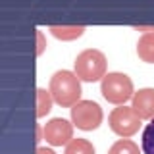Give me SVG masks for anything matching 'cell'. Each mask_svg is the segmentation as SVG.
<instances>
[{
  "label": "cell",
  "mask_w": 154,
  "mask_h": 154,
  "mask_svg": "<svg viewBox=\"0 0 154 154\" xmlns=\"http://www.w3.org/2000/svg\"><path fill=\"white\" fill-rule=\"evenodd\" d=\"M48 31L60 41H75L85 33L83 25H50Z\"/></svg>",
  "instance_id": "cell-9"
},
{
  "label": "cell",
  "mask_w": 154,
  "mask_h": 154,
  "mask_svg": "<svg viewBox=\"0 0 154 154\" xmlns=\"http://www.w3.org/2000/svg\"><path fill=\"white\" fill-rule=\"evenodd\" d=\"M137 56L146 64H154V33H144L137 42Z\"/></svg>",
  "instance_id": "cell-10"
},
{
  "label": "cell",
  "mask_w": 154,
  "mask_h": 154,
  "mask_svg": "<svg viewBox=\"0 0 154 154\" xmlns=\"http://www.w3.org/2000/svg\"><path fill=\"white\" fill-rule=\"evenodd\" d=\"M64 154H96L94 152V146L91 141H87V139H79V137H73L69 143L66 144V150Z\"/></svg>",
  "instance_id": "cell-11"
},
{
  "label": "cell",
  "mask_w": 154,
  "mask_h": 154,
  "mask_svg": "<svg viewBox=\"0 0 154 154\" xmlns=\"http://www.w3.org/2000/svg\"><path fill=\"white\" fill-rule=\"evenodd\" d=\"M141 146H143V154H154V118L143 129Z\"/></svg>",
  "instance_id": "cell-13"
},
{
  "label": "cell",
  "mask_w": 154,
  "mask_h": 154,
  "mask_svg": "<svg viewBox=\"0 0 154 154\" xmlns=\"http://www.w3.org/2000/svg\"><path fill=\"white\" fill-rule=\"evenodd\" d=\"M35 135H37V139H35V143L38 144V143H41L42 141V139H45V127H42V125H35Z\"/></svg>",
  "instance_id": "cell-15"
},
{
  "label": "cell",
  "mask_w": 154,
  "mask_h": 154,
  "mask_svg": "<svg viewBox=\"0 0 154 154\" xmlns=\"http://www.w3.org/2000/svg\"><path fill=\"white\" fill-rule=\"evenodd\" d=\"M69 110H71V122L81 131H94L102 125L104 112L100 104L94 100H79Z\"/></svg>",
  "instance_id": "cell-4"
},
{
  "label": "cell",
  "mask_w": 154,
  "mask_h": 154,
  "mask_svg": "<svg viewBox=\"0 0 154 154\" xmlns=\"http://www.w3.org/2000/svg\"><path fill=\"white\" fill-rule=\"evenodd\" d=\"M108 154H143L139 150V144H135L131 139H119L108 148Z\"/></svg>",
  "instance_id": "cell-12"
},
{
  "label": "cell",
  "mask_w": 154,
  "mask_h": 154,
  "mask_svg": "<svg viewBox=\"0 0 154 154\" xmlns=\"http://www.w3.org/2000/svg\"><path fill=\"white\" fill-rule=\"evenodd\" d=\"M35 37H37V56H42V52L46 50V38H45V33H42L41 29H37Z\"/></svg>",
  "instance_id": "cell-14"
},
{
  "label": "cell",
  "mask_w": 154,
  "mask_h": 154,
  "mask_svg": "<svg viewBox=\"0 0 154 154\" xmlns=\"http://www.w3.org/2000/svg\"><path fill=\"white\" fill-rule=\"evenodd\" d=\"M131 108L141 119H150L154 118V89L144 87V89L135 91L131 98Z\"/></svg>",
  "instance_id": "cell-7"
},
{
  "label": "cell",
  "mask_w": 154,
  "mask_h": 154,
  "mask_svg": "<svg viewBox=\"0 0 154 154\" xmlns=\"http://www.w3.org/2000/svg\"><path fill=\"white\" fill-rule=\"evenodd\" d=\"M35 154H56V152L52 150V148H48V146H37Z\"/></svg>",
  "instance_id": "cell-17"
},
{
  "label": "cell",
  "mask_w": 154,
  "mask_h": 154,
  "mask_svg": "<svg viewBox=\"0 0 154 154\" xmlns=\"http://www.w3.org/2000/svg\"><path fill=\"white\" fill-rule=\"evenodd\" d=\"M141 122L143 119L135 114V110L131 106H125V104L114 108L112 112H110V116H108L110 129L122 139L133 137V135L139 131V127H141Z\"/></svg>",
  "instance_id": "cell-5"
},
{
  "label": "cell",
  "mask_w": 154,
  "mask_h": 154,
  "mask_svg": "<svg viewBox=\"0 0 154 154\" xmlns=\"http://www.w3.org/2000/svg\"><path fill=\"white\" fill-rule=\"evenodd\" d=\"M135 31H143V33H154V25H135Z\"/></svg>",
  "instance_id": "cell-16"
},
{
  "label": "cell",
  "mask_w": 154,
  "mask_h": 154,
  "mask_svg": "<svg viewBox=\"0 0 154 154\" xmlns=\"http://www.w3.org/2000/svg\"><path fill=\"white\" fill-rule=\"evenodd\" d=\"M50 89L54 102L62 108H71L73 104H77L81 100V79L77 77L75 71L69 69H58L54 75L50 77Z\"/></svg>",
  "instance_id": "cell-1"
},
{
  "label": "cell",
  "mask_w": 154,
  "mask_h": 154,
  "mask_svg": "<svg viewBox=\"0 0 154 154\" xmlns=\"http://www.w3.org/2000/svg\"><path fill=\"white\" fill-rule=\"evenodd\" d=\"M73 122L64 118H52L45 125V141L50 146H66L73 139Z\"/></svg>",
  "instance_id": "cell-6"
},
{
  "label": "cell",
  "mask_w": 154,
  "mask_h": 154,
  "mask_svg": "<svg viewBox=\"0 0 154 154\" xmlns=\"http://www.w3.org/2000/svg\"><path fill=\"white\" fill-rule=\"evenodd\" d=\"M52 106H54V96H52L50 89H42L38 87L37 93H35V114L37 118H45V116L50 114Z\"/></svg>",
  "instance_id": "cell-8"
},
{
  "label": "cell",
  "mask_w": 154,
  "mask_h": 154,
  "mask_svg": "<svg viewBox=\"0 0 154 154\" xmlns=\"http://www.w3.org/2000/svg\"><path fill=\"white\" fill-rule=\"evenodd\" d=\"M100 93H102L104 100H108L110 104L123 106L127 100L133 98L135 87H133L131 77L127 73L110 71V73H106L102 77V81H100Z\"/></svg>",
  "instance_id": "cell-3"
},
{
  "label": "cell",
  "mask_w": 154,
  "mask_h": 154,
  "mask_svg": "<svg viewBox=\"0 0 154 154\" xmlns=\"http://www.w3.org/2000/svg\"><path fill=\"white\" fill-rule=\"evenodd\" d=\"M106 67H108L106 54L96 48H87L79 52L73 62V71L81 81H87V83L102 81V77L106 75Z\"/></svg>",
  "instance_id": "cell-2"
}]
</instances>
